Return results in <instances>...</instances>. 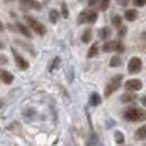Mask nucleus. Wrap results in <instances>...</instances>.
Returning <instances> with one entry per match:
<instances>
[{
    "mask_svg": "<svg viewBox=\"0 0 146 146\" xmlns=\"http://www.w3.org/2000/svg\"><path fill=\"white\" fill-rule=\"evenodd\" d=\"M146 118V113L141 110V108L137 107H130L124 111V119L130 121V123H135V121H143Z\"/></svg>",
    "mask_w": 146,
    "mask_h": 146,
    "instance_id": "nucleus-1",
    "label": "nucleus"
},
{
    "mask_svg": "<svg viewBox=\"0 0 146 146\" xmlns=\"http://www.w3.org/2000/svg\"><path fill=\"white\" fill-rule=\"evenodd\" d=\"M121 82H123V76H121V74L113 76L110 80H108L107 86H105V93H104V94L107 96V98H108V96H111V94H113V93L121 86Z\"/></svg>",
    "mask_w": 146,
    "mask_h": 146,
    "instance_id": "nucleus-2",
    "label": "nucleus"
},
{
    "mask_svg": "<svg viewBox=\"0 0 146 146\" xmlns=\"http://www.w3.org/2000/svg\"><path fill=\"white\" fill-rule=\"evenodd\" d=\"M25 22L29 24V27H30V29H32L35 33H38L39 36L46 35V27L42 25V24L39 22V21H36L35 17H32V16H27V17H25Z\"/></svg>",
    "mask_w": 146,
    "mask_h": 146,
    "instance_id": "nucleus-3",
    "label": "nucleus"
},
{
    "mask_svg": "<svg viewBox=\"0 0 146 146\" xmlns=\"http://www.w3.org/2000/svg\"><path fill=\"white\" fill-rule=\"evenodd\" d=\"M102 50L104 52H124V46L119 41H108L104 44Z\"/></svg>",
    "mask_w": 146,
    "mask_h": 146,
    "instance_id": "nucleus-4",
    "label": "nucleus"
},
{
    "mask_svg": "<svg viewBox=\"0 0 146 146\" xmlns=\"http://www.w3.org/2000/svg\"><path fill=\"white\" fill-rule=\"evenodd\" d=\"M141 68H143V63H141V60H140L138 57H132V58L129 60L127 69H129V72H130V74H137V72H140V71H141Z\"/></svg>",
    "mask_w": 146,
    "mask_h": 146,
    "instance_id": "nucleus-5",
    "label": "nucleus"
},
{
    "mask_svg": "<svg viewBox=\"0 0 146 146\" xmlns=\"http://www.w3.org/2000/svg\"><path fill=\"white\" fill-rule=\"evenodd\" d=\"M13 50V55H14V60H16V64H17V68L19 69H22V71H25V69H29V63H27V60L22 57V55L19 54V52L16 50V49H11Z\"/></svg>",
    "mask_w": 146,
    "mask_h": 146,
    "instance_id": "nucleus-6",
    "label": "nucleus"
},
{
    "mask_svg": "<svg viewBox=\"0 0 146 146\" xmlns=\"http://www.w3.org/2000/svg\"><path fill=\"white\" fill-rule=\"evenodd\" d=\"M126 90L127 91H140L141 90V86H143V83H141V80H138V79H130V80H127L126 82Z\"/></svg>",
    "mask_w": 146,
    "mask_h": 146,
    "instance_id": "nucleus-7",
    "label": "nucleus"
},
{
    "mask_svg": "<svg viewBox=\"0 0 146 146\" xmlns=\"http://www.w3.org/2000/svg\"><path fill=\"white\" fill-rule=\"evenodd\" d=\"M0 79L3 80V83H7V85H10V83H13L14 77H13V74H11V72H8V71H5V69H0Z\"/></svg>",
    "mask_w": 146,
    "mask_h": 146,
    "instance_id": "nucleus-8",
    "label": "nucleus"
},
{
    "mask_svg": "<svg viewBox=\"0 0 146 146\" xmlns=\"http://www.w3.org/2000/svg\"><path fill=\"white\" fill-rule=\"evenodd\" d=\"M137 16H138V13H137L135 10H127L126 13H124V17H126L129 22H133V21L137 19Z\"/></svg>",
    "mask_w": 146,
    "mask_h": 146,
    "instance_id": "nucleus-9",
    "label": "nucleus"
},
{
    "mask_svg": "<svg viewBox=\"0 0 146 146\" xmlns=\"http://www.w3.org/2000/svg\"><path fill=\"white\" fill-rule=\"evenodd\" d=\"M135 137H137V140H145L146 138V126L138 127L135 132Z\"/></svg>",
    "mask_w": 146,
    "mask_h": 146,
    "instance_id": "nucleus-10",
    "label": "nucleus"
},
{
    "mask_svg": "<svg viewBox=\"0 0 146 146\" xmlns=\"http://www.w3.org/2000/svg\"><path fill=\"white\" fill-rule=\"evenodd\" d=\"M17 29H19V32L22 33L24 36H27V38H32V33H30V30L27 29L24 24H17Z\"/></svg>",
    "mask_w": 146,
    "mask_h": 146,
    "instance_id": "nucleus-11",
    "label": "nucleus"
},
{
    "mask_svg": "<svg viewBox=\"0 0 146 146\" xmlns=\"http://www.w3.org/2000/svg\"><path fill=\"white\" fill-rule=\"evenodd\" d=\"M90 104L91 105H99L101 104V96H99L98 93H93V94L90 96Z\"/></svg>",
    "mask_w": 146,
    "mask_h": 146,
    "instance_id": "nucleus-12",
    "label": "nucleus"
},
{
    "mask_svg": "<svg viewBox=\"0 0 146 146\" xmlns=\"http://www.w3.org/2000/svg\"><path fill=\"white\" fill-rule=\"evenodd\" d=\"M96 21H98V13H94V11H88V14H86V22L94 24Z\"/></svg>",
    "mask_w": 146,
    "mask_h": 146,
    "instance_id": "nucleus-13",
    "label": "nucleus"
},
{
    "mask_svg": "<svg viewBox=\"0 0 146 146\" xmlns=\"http://www.w3.org/2000/svg\"><path fill=\"white\" fill-rule=\"evenodd\" d=\"M21 2H22L24 5H29L30 8H35V10H39V8H41V5L36 3L35 0H21Z\"/></svg>",
    "mask_w": 146,
    "mask_h": 146,
    "instance_id": "nucleus-14",
    "label": "nucleus"
},
{
    "mask_svg": "<svg viewBox=\"0 0 146 146\" xmlns=\"http://www.w3.org/2000/svg\"><path fill=\"white\" fill-rule=\"evenodd\" d=\"M98 52H99L98 44H93L91 47H90V50H88V58H94L96 55H98Z\"/></svg>",
    "mask_w": 146,
    "mask_h": 146,
    "instance_id": "nucleus-15",
    "label": "nucleus"
},
{
    "mask_svg": "<svg viewBox=\"0 0 146 146\" xmlns=\"http://www.w3.org/2000/svg\"><path fill=\"white\" fill-rule=\"evenodd\" d=\"M121 101H123V102H130V101H135V94H133V91L127 93V94H123V96H121Z\"/></svg>",
    "mask_w": 146,
    "mask_h": 146,
    "instance_id": "nucleus-16",
    "label": "nucleus"
},
{
    "mask_svg": "<svg viewBox=\"0 0 146 146\" xmlns=\"http://www.w3.org/2000/svg\"><path fill=\"white\" fill-rule=\"evenodd\" d=\"M91 35H93L91 29L85 30V33L82 35V42H90V39H91Z\"/></svg>",
    "mask_w": 146,
    "mask_h": 146,
    "instance_id": "nucleus-17",
    "label": "nucleus"
},
{
    "mask_svg": "<svg viewBox=\"0 0 146 146\" xmlns=\"http://www.w3.org/2000/svg\"><path fill=\"white\" fill-rule=\"evenodd\" d=\"M119 64H121V57H118V55H116V57H113V58L110 60V66L116 68V66H119Z\"/></svg>",
    "mask_w": 146,
    "mask_h": 146,
    "instance_id": "nucleus-18",
    "label": "nucleus"
},
{
    "mask_svg": "<svg viewBox=\"0 0 146 146\" xmlns=\"http://www.w3.org/2000/svg\"><path fill=\"white\" fill-rule=\"evenodd\" d=\"M115 141H116L118 145H123V143H124V135L121 132H116V133H115Z\"/></svg>",
    "mask_w": 146,
    "mask_h": 146,
    "instance_id": "nucleus-19",
    "label": "nucleus"
},
{
    "mask_svg": "<svg viewBox=\"0 0 146 146\" xmlns=\"http://www.w3.org/2000/svg\"><path fill=\"white\" fill-rule=\"evenodd\" d=\"M111 22H113V25H115V27H121V25H123L121 16H113V17H111Z\"/></svg>",
    "mask_w": 146,
    "mask_h": 146,
    "instance_id": "nucleus-20",
    "label": "nucleus"
},
{
    "mask_svg": "<svg viewBox=\"0 0 146 146\" xmlns=\"http://www.w3.org/2000/svg\"><path fill=\"white\" fill-rule=\"evenodd\" d=\"M49 17H50L52 22H57V21H58V11L52 10V11H50V14H49Z\"/></svg>",
    "mask_w": 146,
    "mask_h": 146,
    "instance_id": "nucleus-21",
    "label": "nucleus"
},
{
    "mask_svg": "<svg viewBox=\"0 0 146 146\" xmlns=\"http://www.w3.org/2000/svg\"><path fill=\"white\" fill-rule=\"evenodd\" d=\"M86 14H88V11H82V13H80V16H79V19H77V22L79 24H82V22H85L86 21Z\"/></svg>",
    "mask_w": 146,
    "mask_h": 146,
    "instance_id": "nucleus-22",
    "label": "nucleus"
},
{
    "mask_svg": "<svg viewBox=\"0 0 146 146\" xmlns=\"http://www.w3.org/2000/svg\"><path fill=\"white\" fill-rule=\"evenodd\" d=\"M108 36H110V30H108V29H102V30H101V38L107 39Z\"/></svg>",
    "mask_w": 146,
    "mask_h": 146,
    "instance_id": "nucleus-23",
    "label": "nucleus"
},
{
    "mask_svg": "<svg viewBox=\"0 0 146 146\" xmlns=\"http://www.w3.org/2000/svg\"><path fill=\"white\" fill-rule=\"evenodd\" d=\"M108 5H110V0H101V8H102L104 11L108 8Z\"/></svg>",
    "mask_w": 146,
    "mask_h": 146,
    "instance_id": "nucleus-24",
    "label": "nucleus"
},
{
    "mask_svg": "<svg viewBox=\"0 0 146 146\" xmlns=\"http://www.w3.org/2000/svg\"><path fill=\"white\" fill-rule=\"evenodd\" d=\"M58 63H60V58H54V61H52V64H50V68H49V69H50V71H54L55 68L58 66Z\"/></svg>",
    "mask_w": 146,
    "mask_h": 146,
    "instance_id": "nucleus-25",
    "label": "nucleus"
},
{
    "mask_svg": "<svg viewBox=\"0 0 146 146\" xmlns=\"http://www.w3.org/2000/svg\"><path fill=\"white\" fill-rule=\"evenodd\" d=\"M135 7H145L146 5V0H132Z\"/></svg>",
    "mask_w": 146,
    "mask_h": 146,
    "instance_id": "nucleus-26",
    "label": "nucleus"
},
{
    "mask_svg": "<svg viewBox=\"0 0 146 146\" xmlns=\"http://www.w3.org/2000/svg\"><path fill=\"white\" fill-rule=\"evenodd\" d=\"M61 14H63V17H68L69 16V13H68V8H66V5H61Z\"/></svg>",
    "mask_w": 146,
    "mask_h": 146,
    "instance_id": "nucleus-27",
    "label": "nucleus"
},
{
    "mask_svg": "<svg viewBox=\"0 0 146 146\" xmlns=\"http://www.w3.org/2000/svg\"><path fill=\"white\" fill-rule=\"evenodd\" d=\"M5 63H8V58L5 55H0V64H5Z\"/></svg>",
    "mask_w": 146,
    "mask_h": 146,
    "instance_id": "nucleus-28",
    "label": "nucleus"
},
{
    "mask_svg": "<svg viewBox=\"0 0 146 146\" xmlns=\"http://www.w3.org/2000/svg\"><path fill=\"white\" fill-rule=\"evenodd\" d=\"M98 2H99V0H88V5H90V7H93V5H96Z\"/></svg>",
    "mask_w": 146,
    "mask_h": 146,
    "instance_id": "nucleus-29",
    "label": "nucleus"
},
{
    "mask_svg": "<svg viewBox=\"0 0 146 146\" xmlns=\"http://www.w3.org/2000/svg\"><path fill=\"white\" fill-rule=\"evenodd\" d=\"M123 35H126V29H124V27L119 29V36H123Z\"/></svg>",
    "mask_w": 146,
    "mask_h": 146,
    "instance_id": "nucleus-30",
    "label": "nucleus"
},
{
    "mask_svg": "<svg viewBox=\"0 0 146 146\" xmlns=\"http://www.w3.org/2000/svg\"><path fill=\"white\" fill-rule=\"evenodd\" d=\"M118 3H119V5H123V7H124V5L127 3V0H118Z\"/></svg>",
    "mask_w": 146,
    "mask_h": 146,
    "instance_id": "nucleus-31",
    "label": "nucleus"
},
{
    "mask_svg": "<svg viewBox=\"0 0 146 146\" xmlns=\"http://www.w3.org/2000/svg\"><path fill=\"white\" fill-rule=\"evenodd\" d=\"M141 104H143V105H145V107H146V96H145V98L141 99Z\"/></svg>",
    "mask_w": 146,
    "mask_h": 146,
    "instance_id": "nucleus-32",
    "label": "nucleus"
},
{
    "mask_svg": "<svg viewBox=\"0 0 146 146\" xmlns=\"http://www.w3.org/2000/svg\"><path fill=\"white\" fill-rule=\"evenodd\" d=\"M2 30H3V24L0 22V32H2Z\"/></svg>",
    "mask_w": 146,
    "mask_h": 146,
    "instance_id": "nucleus-33",
    "label": "nucleus"
}]
</instances>
